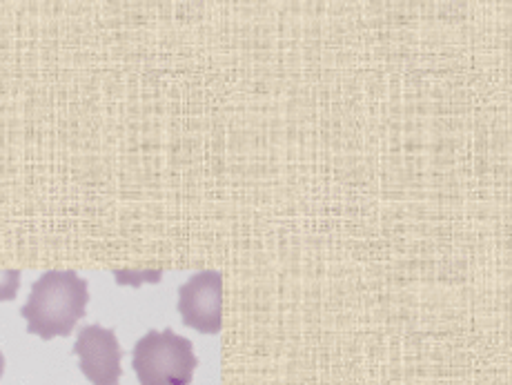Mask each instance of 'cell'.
Segmentation results:
<instances>
[{
  "label": "cell",
  "mask_w": 512,
  "mask_h": 385,
  "mask_svg": "<svg viewBox=\"0 0 512 385\" xmlns=\"http://www.w3.org/2000/svg\"><path fill=\"white\" fill-rule=\"evenodd\" d=\"M90 303V288L72 270H47L38 276L29 292L21 317L27 321V332L43 341L70 337L76 323L85 317Z\"/></svg>",
  "instance_id": "1"
},
{
  "label": "cell",
  "mask_w": 512,
  "mask_h": 385,
  "mask_svg": "<svg viewBox=\"0 0 512 385\" xmlns=\"http://www.w3.org/2000/svg\"><path fill=\"white\" fill-rule=\"evenodd\" d=\"M196 365L192 343L172 330L147 332L132 352V368L141 385H190Z\"/></svg>",
  "instance_id": "2"
},
{
  "label": "cell",
  "mask_w": 512,
  "mask_h": 385,
  "mask_svg": "<svg viewBox=\"0 0 512 385\" xmlns=\"http://www.w3.org/2000/svg\"><path fill=\"white\" fill-rule=\"evenodd\" d=\"M179 312L187 328L219 334L223 328V274L203 270L190 276L179 290Z\"/></svg>",
  "instance_id": "3"
},
{
  "label": "cell",
  "mask_w": 512,
  "mask_h": 385,
  "mask_svg": "<svg viewBox=\"0 0 512 385\" xmlns=\"http://www.w3.org/2000/svg\"><path fill=\"white\" fill-rule=\"evenodd\" d=\"M74 354L81 361L78 368L92 385H118L121 381L123 350L114 330L103 325H87L78 332Z\"/></svg>",
  "instance_id": "4"
},
{
  "label": "cell",
  "mask_w": 512,
  "mask_h": 385,
  "mask_svg": "<svg viewBox=\"0 0 512 385\" xmlns=\"http://www.w3.org/2000/svg\"><path fill=\"white\" fill-rule=\"evenodd\" d=\"M21 290V270H0V303L14 301Z\"/></svg>",
  "instance_id": "5"
},
{
  "label": "cell",
  "mask_w": 512,
  "mask_h": 385,
  "mask_svg": "<svg viewBox=\"0 0 512 385\" xmlns=\"http://www.w3.org/2000/svg\"><path fill=\"white\" fill-rule=\"evenodd\" d=\"M3 372H5V357L3 352H0V379H3Z\"/></svg>",
  "instance_id": "6"
}]
</instances>
